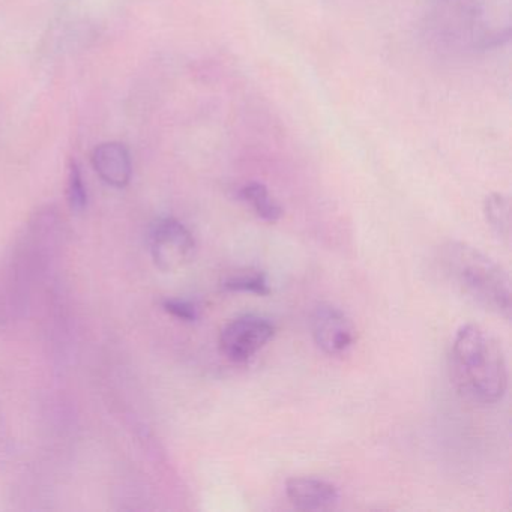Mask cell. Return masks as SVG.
Masks as SVG:
<instances>
[{
    "mask_svg": "<svg viewBox=\"0 0 512 512\" xmlns=\"http://www.w3.org/2000/svg\"><path fill=\"white\" fill-rule=\"evenodd\" d=\"M311 331L317 346L331 356L346 353L355 343L352 322L334 305L322 304L314 310Z\"/></svg>",
    "mask_w": 512,
    "mask_h": 512,
    "instance_id": "cell-6",
    "label": "cell"
},
{
    "mask_svg": "<svg viewBox=\"0 0 512 512\" xmlns=\"http://www.w3.org/2000/svg\"><path fill=\"white\" fill-rule=\"evenodd\" d=\"M223 287L229 292L253 293L257 296H268L271 293L268 277L263 272L235 275L224 281Z\"/></svg>",
    "mask_w": 512,
    "mask_h": 512,
    "instance_id": "cell-11",
    "label": "cell"
},
{
    "mask_svg": "<svg viewBox=\"0 0 512 512\" xmlns=\"http://www.w3.org/2000/svg\"><path fill=\"white\" fill-rule=\"evenodd\" d=\"M485 221L503 241L511 238V203L503 194L494 193L484 202Z\"/></svg>",
    "mask_w": 512,
    "mask_h": 512,
    "instance_id": "cell-10",
    "label": "cell"
},
{
    "mask_svg": "<svg viewBox=\"0 0 512 512\" xmlns=\"http://www.w3.org/2000/svg\"><path fill=\"white\" fill-rule=\"evenodd\" d=\"M149 251L160 271L176 272L193 260L196 242L181 221L176 218H161L151 227Z\"/></svg>",
    "mask_w": 512,
    "mask_h": 512,
    "instance_id": "cell-4",
    "label": "cell"
},
{
    "mask_svg": "<svg viewBox=\"0 0 512 512\" xmlns=\"http://www.w3.org/2000/svg\"><path fill=\"white\" fill-rule=\"evenodd\" d=\"M242 202L248 203L263 221L277 223L283 217V208L272 199L268 188L260 182H250L239 191Z\"/></svg>",
    "mask_w": 512,
    "mask_h": 512,
    "instance_id": "cell-9",
    "label": "cell"
},
{
    "mask_svg": "<svg viewBox=\"0 0 512 512\" xmlns=\"http://www.w3.org/2000/svg\"><path fill=\"white\" fill-rule=\"evenodd\" d=\"M67 202L74 214H82L88 206V193L76 161H71L68 167Z\"/></svg>",
    "mask_w": 512,
    "mask_h": 512,
    "instance_id": "cell-12",
    "label": "cell"
},
{
    "mask_svg": "<svg viewBox=\"0 0 512 512\" xmlns=\"http://www.w3.org/2000/svg\"><path fill=\"white\" fill-rule=\"evenodd\" d=\"M425 26L440 49L487 52L511 38L512 0H434Z\"/></svg>",
    "mask_w": 512,
    "mask_h": 512,
    "instance_id": "cell-1",
    "label": "cell"
},
{
    "mask_svg": "<svg viewBox=\"0 0 512 512\" xmlns=\"http://www.w3.org/2000/svg\"><path fill=\"white\" fill-rule=\"evenodd\" d=\"M92 166L110 187L125 188L133 175L130 152L122 143L106 142L92 152Z\"/></svg>",
    "mask_w": 512,
    "mask_h": 512,
    "instance_id": "cell-7",
    "label": "cell"
},
{
    "mask_svg": "<svg viewBox=\"0 0 512 512\" xmlns=\"http://www.w3.org/2000/svg\"><path fill=\"white\" fill-rule=\"evenodd\" d=\"M164 311L182 322H196L199 319V308L187 299L169 298L163 301Z\"/></svg>",
    "mask_w": 512,
    "mask_h": 512,
    "instance_id": "cell-13",
    "label": "cell"
},
{
    "mask_svg": "<svg viewBox=\"0 0 512 512\" xmlns=\"http://www.w3.org/2000/svg\"><path fill=\"white\" fill-rule=\"evenodd\" d=\"M5 427H4V419H2V413H0V457L4 454L5 451Z\"/></svg>",
    "mask_w": 512,
    "mask_h": 512,
    "instance_id": "cell-14",
    "label": "cell"
},
{
    "mask_svg": "<svg viewBox=\"0 0 512 512\" xmlns=\"http://www.w3.org/2000/svg\"><path fill=\"white\" fill-rule=\"evenodd\" d=\"M286 494L290 502L304 511H326L337 505L340 494L331 482L317 478H292L287 481Z\"/></svg>",
    "mask_w": 512,
    "mask_h": 512,
    "instance_id": "cell-8",
    "label": "cell"
},
{
    "mask_svg": "<svg viewBox=\"0 0 512 512\" xmlns=\"http://www.w3.org/2000/svg\"><path fill=\"white\" fill-rule=\"evenodd\" d=\"M445 277L475 304L503 319H511V280L487 254L464 242L449 241L440 248Z\"/></svg>",
    "mask_w": 512,
    "mask_h": 512,
    "instance_id": "cell-3",
    "label": "cell"
},
{
    "mask_svg": "<svg viewBox=\"0 0 512 512\" xmlns=\"http://www.w3.org/2000/svg\"><path fill=\"white\" fill-rule=\"evenodd\" d=\"M274 335L275 326L271 320L257 314H244L221 329L218 346L221 355L241 364L260 352Z\"/></svg>",
    "mask_w": 512,
    "mask_h": 512,
    "instance_id": "cell-5",
    "label": "cell"
},
{
    "mask_svg": "<svg viewBox=\"0 0 512 512\" xmlns=\"http://www.w3.org/2000/svg\"><path fill=\"white\" fill-rule=\"evenodd\" d=\"M449 371L457 391L476 404L499 403L508 389V364L502 344L482 326H461L452 341Z\"/></svg>",
    "mask_w": 512,
    "mask_h": 512,
    "instance_id": "cell-2",
    "label": "cell"
}]
</instances>
